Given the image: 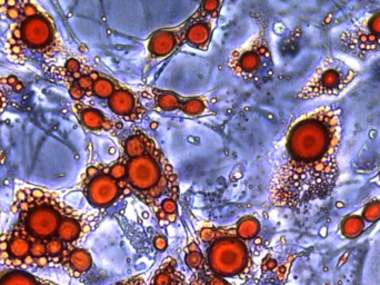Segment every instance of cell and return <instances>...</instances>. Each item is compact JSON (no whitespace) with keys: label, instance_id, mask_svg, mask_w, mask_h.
Returning a JSON list of instances; mask_svg holds the SVG:
<instances>
[{"label":"cell","instance_id":"cell-1","mask_svg":"<svg viewBox=\"0 0 380 285\" xmlns=\"http://www.w3.org/2000/svg\"><path fill=\"white\" fill-rule=\"evenodd\" d=\"M340 114L337 107L322 106L291 126L287 157L270 182V200L276 206L295 208L332 194L338 178Z\"/></svg>","mask_w":380,"mask_h":285},{"label":"cell","instance_id":"cell-2","mask_svg":"<svg viewBox=\"0 0 380 285\" xmlns=\"http://www.w3.org/2000/svg\"><path fill=\"white\" fill-rule=\"evenodd\" d=\"M126 166V180L132 193L154 210L161 220L160 205L167 198L178 200V178L156 142L147 137L145 148L132 157L122 156Z\"/></svg>","mask_w":380,"mask_h":285},{"label":"cell","instance_id":"cell-3","mask_svg":"<svg viewBox=\"0 0 380 285\" xmlns=\"http://www.w3.org/2000/svg\"><path fill=\"white\" fill-rule=\"evenodd\" d=\"M21 17L11 24L6 42L10 60L24 62L34 55L49 58L63 50L60 37L45 8L37 2H20Z\"/></svg>","mask_w":380,"mask_h":285},{"label":"cell","instance_id":"cell-4","mask_svg":"<svg viewBox=\"0 0 380 285\" xmlns=\"http://www.w3.org/2000/svg\"><path fill=\"white\" fill-rule=\"evenodd\" d=\"M11 210L18 215L14 228L32 240L46 242L57 238L59 225L72 208L55 193L27 186L16 190Z\"/></svg>","mask_w":380,"mask_h":285},{"label":"cell","instance_id":"cell-5","mask_svg":"<svg viewBox=\"0 0 380 285\" xmlns=\"http://www.w3.org/2000/svg\"><path fill=\"white\" fill-rule=\"evenodd\" d=\"M206 250V266L214 275L234 278L248 268L249 250L233 228H217L216 238Z\"/></svg>","mask_w":380,"mask_h":285},{"label":"cell","instance_id":"cell-6","mask_svg":"<svg viewBox=\"0 0 380 285\" xmlns=\"http://www.w3.org/2000/svg\"><path fill=\"white\" fill-rule=\"evenodd\" d=\"M82 190L88 202L93 208H106L120 196L132 194L127 180H119L110 174L109 166H92L86 172Z\"/></svg>","mask_w":380,"mask_h":285},{"label":"cell","instance_id":"cell-7","mask_svg":"<svg viewBox=\"0 0 380 285\" xmlns=\"http://www.w3.org/2000/svg\"><path fill=\"white\" fill-rule=\"evenodd\" d=\"M356 76L346 64L330 58L320 66L298 94L299 100H312L323 95H338Z\"/></svg>","mask_w":380,"mask_h":285},{"label":"cell","instance_id":"cell-8","mask_svg":"<svg viewBox=\"0 0 380 285\" xmlns=\"http://www.w3.org/2000/svg\"><path fill=\"white\" fill-rule=\"evenodd\" d=\"M273 62L271 52L265 36L260 35L248 45L236 49L231 54L228 65L235 75L246 80H260Z\"/></svg>","mask_w":380,"mask_h":285},{"label":"cell","instance_id":"cell-9","mask_svg":"<svg viewBox=\"0 0 380 285\" xmlns=\"http://www.w3.org/2000/svg\"><path fill=\"white\" fill-rule=\"evenodd\" d=\"M32 240L14 228L0 235V263L9 268H22L36 265L30 254Z\"/></svg>","mask_w":380,"mask_h":285},{"label":"cell","instance_id":"cell-10","mask_svg":"<svg viewBox=\"0 0 380 285\" xmlns=\"http://www.w3.org/2000/svg\"><path fill=\"white\" fill-rule=\"evenodd\" d=\"M219 14H208L200 6L186 22L185 44L199 50L209 48Z\"/></svg>","mask_w":380,"mask_h":285},{"label":"cell","instance_id":"cell-11","mask_svg":"<svg viewBox=\"0 0 380 285\" xmlns=\"http://www.w3.org/2000/svg\"><path fill=\"white\" fill-rule=\"evenodd\" d=\"M186 22L174 28H164L151 35L148 42V52L154 58H162L175 52L185 44Z\"/></svg>","mask_w":380,"mask_h":285},{"label":"cell","instance_id":"cell-12","mask_svg":"<svg viewBox=\"0 0 380 285\" xmlns=\"http://www.w3.org/2000/svg\"><path fill=\"white\" fill-rule=\"evenodd\" d=\"M108 106L113 114L128 122L140 120L147 112L139 98L121 85L108 100Z\"/></svg>","mask_w":380,"mask_h":285},{"label":"cell","instance_id":"cell-13","mask_svg":"<svg viewBox=\"0 0 380 285\" xmlns=\"http://www.w3.org/2000/svg\"><path fill=\"white\" fill-rule=\"evenodd\" d=\"M75 107L81 124L89 130L113 132L121 128L120 122L107 118L101 112L95 110V108L82 104H76Z\"/></svg>","mask_w":380,"mask_h":285},{"label":"cell","instance_id":"cell-14","mask_svg":"<svg viewBox=\"0 0 380 285\" xmlns=\"http://www.w3.org/2000/svg\"><path fill=\"white\" fill-rule=\"evenodd\" d=\"M58 262L71 276L79 278L81 274L89 271L92 265V258L86 250L66 248Z\"/></svg>","mask_w":380,"mask_h":285},{"label":"cell","instance_id":"cell-15","mask_svg":"<svg viewBox=\"0 0 380 285\" xmlns=\"http://www.w3.org/2000/svg\"><path fill=\"white\" fill-rule=\"evenodd\" d=\"M89 230L88 223L83 220V216L72 210L61 220L57 230V238L65 244H71L80 238Z\"/></svg>","mask_w":380,"mask_h":285},{"label":"cell","instance_id":"cell-16","mask_svg":"<svg viewBox=\"0 0 380 285\" xmlns=\"http://www.w3.org/2000/svg\"><path fill=\"white\" fill-rule=\"evenodd\" d=\"M0 285H59L20 270H0Z\"/></svg>","mask_w":380,"mask_h":285},{"label":"cell","instance_id":"cell-17","mask_svg":"<svg viewBox=\"0 0 380 285\" xmlns=\"http://www.w3.org/2000/svg\"><path fill=\"white\" fill-rule=\"evenodd\" d=\"M147 96L152 98L157 104V106L161 110L165 112H175L180 110L182 104L186 100V97L179 96L178 94L168 90H160L157 88H148Z\"/></svg>","mask_w":380,"mask_h":285},{"label":"cell","instance_id":"cell-18","mask_svg":"<svg viewBox=\"0 0 380 285\" xmlns=\"http://www.w3.org/2000/svg\"><path fill=\"white\" fill-rule=\"evenodd\" d=\"M171 262L172 260H169L158 270L150 285H179L184 281V275L176 272Z\"/></svg>","mask_w":380,"mask_h":285},{"label":"cell","instance_id":"cell-19","mask_svg":"<svg viewBox=\"0 0 380 285\" xmlns=\"http://www.w3.org/2000/svg\"><path fill=\"white\" fill-rule=\"evenodd\" d=\"M260 230V224L257 218L253 216H246L241 218L237 225L235 226L236 235L240 240H249L257 236V234Z\"/></svg>","mask_w":380,"mask_h":285},{"label":"cell","instance_id":"cell-20","mask_svg":"<svg viewBox=\"0 0 380 285\" xmlns=\"http://www.w3.org/2000/svg\"><path fill=\"white\" fill-rule=\"evenodd\" d=\"M119 86L120 84H118V82L100 75L93 82L92 95L101 100H109Z\"/></svg>","mask_w":380,"mask_h":285},{"label":"cell","instance_id":"cell-21","mask_svg":"<svg viewBox=\"0 0 380 285\" xmlns=\"http://www.w3.org/2000/svg\"><path fill=\"white\" fill-rule=\"evenodd\" d=\"M180 110L188 116H200L207 110L204 97H186Z\"/></svg>","mask_w":380,"mask_h":285},{"label":"cell","instance_id":"cell-22","mask_svg":"<svg viewBox=\"0 0 380 285\" xmlns=\"http://www.w3.org/2000/svg\"><path fill=\"white\" fill-rule=\"evenodd\" d=\"M186 250L187 254L185 258V262L187 266L195 270H201L206 268V258L199 250L198 245L196 243H191L190 246H188Z\"/></svg>","mask_w":380,"mask_h":285},{"label":"cell","instance_id":"cell-23","mask_svg":"<svg viewBox=\"0 0 380 285\" xmlns=\"http://www.w3.org/2000/svg\"><path fill=\"white\" fill-rule=\"evenodd\" d=\"M0 14L13 22L21 17L20 2H0Z\"/></svg>","mask_w":380,"mask_h":285},{"label":"cell","instance_id":"cell-24","mask_svg":"<svg viewBox=\"0 0 380 285\" xmlns=\"http://www.w3.org/2000/svg\"><path fill=\"white\" fill-rule=\"evenodd\" d=\"M65 248V243L58 238L46 240V258L49 260V263H50L51 260L58 262Z\"/></svg>","mask_w":380,"mask_h":285},{"label":"cell","instance_id":"cell-25","mask_svg":"<svg viewBox=\"0 0 380 285\" xmlns=\"http://www.w3.org/2000/svg\"><path fill=\"white\" fill-rule=\"evenodd\" d=\"M363 225V220L359 218H350L345 222V234L348 235V236H355V235H357L362 230Z\"/></svg>","mask_w":380,"mask_h":285},{"label":"cell","instance_id":"cell-26","mask_svg":"<svg viewBox=\"0 0 380 285\" xmlns=\"http://www.w3.org/2000/svg\"><path fill=\"white\" fill-rule=\"evenodd\" d=\"M31 256L36 260L46 256V242L43 240H32L30 248Z\"/></svg>","mask_w":380,"mask_h":285},{"label":"cell","instance_id":"cell-27","mask_svg":"<svg viewBox=\"0 0 380 285\" xmlns=\"http://www.w3.org/2000/svg\"><path fill=\"white\" fill-rule=\"evenodd\" d=\"M110 174L119 180H126V166L121 158L113 165L109 166Z\"/></svg>","mask_w":380,"mask_h":285},{"label":"cell","instance_id":"cell-28","mask_svg":"<svg viewBox=\"0 0 380 285\" xmlns=\"http://www.w3.org/2000/svg\"><path fill=\"white\" fill-rule=\"evenodd\" d=\"M364 215L368 220H375L378 218H380V203L374 202L372 204H369L366 208V210H365Z\"/></svg>","mask_w":380,"mask_h":285},{"label":"cell","instance_id":"cell-29","mask_svg":"<svg viewBox=\"0 0 380 285\" xmlns=\"http://www.w3.org/2000/svg\"><path fill=\"white\" fill-rule=\"evenodd\" d=\"M69 94H70L72 100H81L82 98L86 96V92L77 85L76 82H72L71 85L69 86Z\"/></svg>","mask_w":380,"mask_h":285},{"label":"cell","instance_id":"cell-30","mask_svg":"<svg viewBox=\"0 0 380 285\" xmlns=\"http://www.w3.org/2000/svg\"><path fill=\"white\" fill-rule=\"evenodd\" d=\"M199 236H200V240H202V242H205V243L213 242L214 238H216V230L211 228H202L199 233Z\"/></svg>","mask_w":380,"mask_h":285},{"label":"cell","instance_id":"cell-31","mask_svg":"<svg viewBox=\"0 0 380 285\" xmlns=\"http://www.w3.org/2000/svg\"><path fill=\"white\" fill-rule=\"evenodd\" d=\"M66 70L68 72H70L72 75V74H76V72H80L81 65H80V62L75 60V58H70V60H68L66 62Z\"/></svg>","mask_w":380,"mask_h":285},{"label":"cell","instance_id":"cell-32","mask_svg":"<svg viewBox=\"0 0 380 285\" xmlns=\"http://www.w3.org/2000/svg\"><path fill=\"white\" fill-rule=\"evenodd\" d=\"M112 285H146V283L142 276H134L128 280H123V281L115 283Z\"/></svg>","mask_w":380,"mask_h":285},{"label":"cell","instance_id":"cell-33","mask_svg":"<svg viewBox=\"0 0 380 285\" xmlns=\"http://www.w3.org/2000/svg\"><path fill=\"white\" fill-rule=\"evenodd\" d=\"M369 27L372 29V32L376 35H380V12L375 14L372 20H370Z\"/></svg>","mask_w":380,"mask_h":285},{"label":"cell","instance_id":"cell-34","mask_svg":"<svg viewBox=\"0 0 380 285\" xmlns=\"http://www.w3.org/2000/svg\"><path fill=\"white\" fill-rule=\"evenodd\" d=\"M206 285H229L228 283L226 282V280L220 278V276H217V275H209L208 278H207V281H206Z\"/></svg>","mask_w":380,"mask_h":285},{"label":"cell","instance_id":"cell-35","mask_svg":"<svg viewBox=\"0 0 380 285\" xmlns=\"http://www.w3.org/2000/svg\"><path fill=\"white\" fill-rule=\"evenodd\" d=\"M154 245L158 250H165L168 245L166 238L161 236V235H158V236H156L154 240Z\"/></svg>","mask_w":380,"mask_h":285},{"label":"cell","instance_id":"cell-36","mask_svg":"<svg viewBox=\"0 0 380 285\" xmlns=\"http://www.w3.org/2000/svg\"><path fill=\"white\" fill-rule=\"evenodd\" d=\"M348 255H349V253H348V252H347L346 254H344V255H343V258H342L343 260H342V261L339 262V264H338V268H339V266H342V265L345 263V261H347V258H348Z\"/></svg>","mask_w":380,"mask_h":285},{"label":"cell","instance_id":"cell-37","mask_svg":"<svg viewBox=\"0 0 380 285\" xmlns=\"http://www.w3.org/2000/svg\"><path fill=\"white\" fill-rule=\"evenodd\" d=\"M268 266H269V268H274L276 266V262L271 260V261L268 263Z\"/></svg>","mask_w":380,"mask_h":285},{"label":"cell","instance_id":"cell-38","mask_svg":"<svg viewBox=\"0 0 380 285\" xmlns=\"http://www.w3.org/2000/svg\"><path fill=\"white\" fill-rule=\"evenodd\" d=\"M325 232H326V228H323V230H322V235H323V236H325V235H326Z\"/></svg>","mask_w":380,"mask_h":285},{"label":"cell","instance_id":"cell-39","mask_svg":"<svg viewBox=\"0 0 380 285\" xmlns=\"http://www.w3.org/2000/svg\"><path fill=\"white\" fill-rule=\"evenodd\" d=\"M2 107V100H1V98H0V108H1Z\"/></svg>","mask_w":380,"mask_h":285},{"label":"cell","instance_id":"cell-40","mask_svg":"<svg viewBox=\"0 0 380 285\" xmlns=\"http://www.w3.org/2000/svg\"><path fill=\"white\" fill-rule=\"evenodd\" d=\"M325 285H330V284H329V283H326V284H325Z\"/></svg>","mask_w":380,"mask_h":285}]
</instances>
